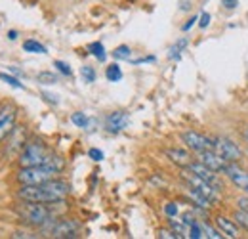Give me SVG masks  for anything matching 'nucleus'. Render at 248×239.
<instances>
[{
  "mask_svg": "<svg viewBox=\"0 0 248 239\" xmlns=\"http://www.w3.org/2000/svg\"><path fill=\"white\" fill-rule=\"evenodd\" d=\"M71 186L62 180H48L36 186H21L19 199L21 201H36V203H62L69 195Z\"/></svg>",
  "mask_w": 248,
  "mask_h": 239,
  "instance_id": "nucleus-1",
  "label": "nucleus"
},
{
  "mask_svg": "<svg viewBox=\"0 0 248 239\" xmlns=\"http://www.w3.org/2000/svg\"><path fill=\"white\" fill-rule=\"evenodd\" d=\"M17 210L32 226H46L52 218L50 209L44 207V203H36V201H25V205H21Z\"/></svg>",
  "mask_w": 248,
  "mask_h": 239,
  "instance_id": "nucleus-2",
  "label": "nucleus"
},
{
  "mask_svg": "<svg viewBox=\"0 0 248 239\" xmlns=\"http://www.w3.org/2000/svg\"><path fill=\"white\" fill-rule=\"evenodd\" d=\"M56 178V172L50 171L48 167L44 165H38V167H21L17 180L21 186H36V184H44L48 180Z\"/></svg>",
  "mask_w": 248,
  "mask_h": 239,
  "instance_id": "nucleus-3",
  "label": "nucleus"
},
{
  "mask_svg": "<svg viewBox=\"0 0 248 239\" xmlns=\"http://www.w3.org/2000/svg\"><path fill=\"white\" fill-rule=\"evenodd\" d=\"M46 157H48L46 146L40 140H34V142H29L19 153V165L21 167H38L44 163Z\"/></svg>",
  "mask_w": 248,
  "mask_h": 239,
  "instance_id": "nucleus-4",
  "label": "nucleus"
},
{
  "mask_svg": "<svg viewBox=\"0 0 248 239\" xmlns=\"http://www.w3.org/2000/svg\"><path fill=\"white\" fill-rule=\"evenodd\" d=\"M182 178L189 184V188H193V189H197L199 193H202V195H204L212 205L219 199V193H217L216 186H212L210 182H206V180H202L201 176H197V174H195V172H191L189 169L182 172Z\"/></svg>",
  "mask_w": 248,
  "mask_h": 239,
  "instance_id": "nucleus-5",
  "label": "nucleus"
},
{
  "mask_svg": "<svg viewBox=\"0 0 248 239\" xmlns=\"http://www.w3.org/2000/svg\"><path fill=\"white\" fill-rule=\"evenodd\" d=\"M214 150L227 161V163H237V161H241V157H243V151L241 148L235 144V142H231L229 138H216L214 140Z\"/></svg>",
  "mask_w": 248,
  "mask_h": 239,
  "instance_id": "nucleus-6",
  "label": "nucleus"
},
{
  "mask_svg": "<svg viewBox=\"0 0 248 239\" xmlns=\"http://www.w3.org/2000/svg\"><path fill=\"white\" fill-rule=\"evenodd\" d=\"M182 140H184V144H186L189 150L197 151V153L204 150H214V140H210L204 134L195 132V130H186L182 134Z\"/></svg>",
  "mask_w": 248,
  "mask_h": 239,
  "instance_id": "nucleus-7",
  "label": "nucleus"
},
{
  "mask_svg": "<svg viewBox=\"0 0 248 239\" xmlns=\"http://www.w3.org/2000/svg\"><path fill=\"white\" fill-rule=\"evenodd\" d=\"M199 155V161L204 165V167H208L210 171H214V172H221V171H225V167L229 165L216 150H204V151H199L197 153Z\"/></svg>",
  "mask_w": 248,
  "mask_h": 239,
  "instance_id": "nucleus-8",
  "label": "nucleus"
},
{
  "mask_svg": "<svg viewBox=\"0 0 248 239\" xmlns=\"http://www.w3.org/2000/svg\"><path fill=\"white\" fill-rule=\"evenodd\" d=\"M17 119V109L14 105H4L0 109V142L14 130Z\"/></svg>",
  "mask_w": 248,
  "mask_h": 239,
  "instance_id": "nucleus-9",
  "label": "nucleus"
},
{
  "mask_svg": "<svg viewBox=\"0 0 248 239\" xmlns=\"http://www.w3.org/2000/svg\"><path fill=\"white\" fill-rule=\"evenodd\" d=\"M78 230H80V224L77 220H62L50 226V234L54 238H77Z\"/></svg>",
  "mask_w": 248,
  "mask_h": 239,
  "instance_id": "nucleus-10",
  "label": "nucleus"
},
{
  "mask_svg": "<svg viewBox=\"0 0 248 239\" xmlns=\"http://www.w3.org/2000/svg\"><path fill=\"white\" fill-rule=\"evenodd\" d=\"M223 172L233 182V186H237L239 189H248V172L245 169H241L237 163H229Z\"/></svg>",
  "mask_w": 248,
  "mask_h": 239,
  "instance_id": "nucleus-11",
  "label": "nucleus"
},
{
  "mask_svg": "<svg viewBox=\"0 0 248 239\" xmlns=\"http://www.w3.org/2000/svg\"><path fill=\"white\" fill-rule=\"evenodd\" d=\"M191 172H195L197 176H201L202 180H206V182H210L212 186H216L217 189L221 188V182H219V178H217V174L214 172V171H210L208 167H204L201 161H197V163H191L189 167H187Z\"/></svg>",
  "mask_w": 248,
  "mask_h": 239,
  "instance_id": "nucleus-12",
  "label": "nucleus"
},
{
  "mask_svg": "<svg viewBox=\"0 0 248 239\" xmlns=\"http://www.w3.org/2000/svg\"><path fill=\"white\" fill-rule=\"evenodd\" d=\"M128 122H130L128 113H124V111H115V113H111V115L105 119V128H107L109 132H121V130H124V128L128 126Z\"/></svg>",
  "mask_w": 248,
  "mask_h": 239,
  "instance_id": "nucleus-13",
  "label": "nucleus"
},
{
  "mask_svg": "<svg viewBox=\"0 0 248 239\" xmlns=\"http://www.w3.org/2000/svg\"><path fill=\"white\" fill-rule=\"evenodd\" d=\"M216 228L221 232L223 238H229V239H235L239 238V228L233 220L225 218V216H216Z\"/></svg>",
  "mask_w": 248,
  "mask_h": 239,
  "instance_id": "nucleus-14",
  "label": "nucleus"
},
{
  "mask_svg": "<svg viewBox=\"0 0 248 239\" xmlns=\"http://www.w3.org/2000/svg\"><path fill=\"white\" fill-rule=\"evenodd\" d=\"M166 153V157L174 163V165H178V167H184L187 169L191 163H193V159H191V155L187 153L186 150H178V148H170V150L164 151Z\"/></svg>",
  "mask_w": 248,
  "mask_h": 239,
  "instance_id": "nucleus-15",
  "label": "nucleus"
},
{
  "mask_svg": "<svg viewBox=\"0 0 248 239\" xmlns=\"http://www.w3.org/2000/svg\"><path fill=\"white\" fill-rule=\"evenodd\" d=\"M44 167H48L50 171H54L56 174H60L63 169H65V161H63L60 155H52V153H48V157L44 159V163H42Z\"/></svg>",
  "mask_w": 248,
  "mask_h": 239,
  "instance_id": "nucleus-16",
  "label": "nucleus"
},
{
  "mask_svg": "<svg viewBox=\"0 0 248 239\" xmlns=\"http://www.w3.org/2000/svg\"><path fill=\"white\" fill-rule=\"evenodd\" d=\"M170 228H172L180 238H189V224H187L186 220L170 218Z\"/></svg>",
  "mask_w": 248,
  "mask_h": 239,
  "instance_id": "nucleus-17",
  "label": "nucleus"
},
{
  "mask_svg": "<svg viewBox=\"0 0 248 239\" xmlns=\"http://www.w3.org/2000/svg\"><path fill=\"white\" fill-rule=\"evenodd\" d=\"M23 50L29 52V54H46V46L40 44V42L34 40V38H29V40L23 42Z\"/></svg>",
  "mask_w": 248,
  "mask_h": 239,
  "instance_id": "nucleus-18",
  "label": "nucleus"
},
{
  "mask_svg": "<svg viewBox=\"0 0 248 239\" xmlns=\"http://www.w3.org/2000/svg\"><path fill=\"white\" fill-rule=\"evenodd\" d=\"M105 77H107L109 83H119V81L123 79V69H121V65H119V63L109 65L107 71H105Z\"/></svg>",
  "mask_w": 248,
  "mask_h": 239,
  "instance_id": "nucleus-19",
  "label": "nucleus"
},
{
  "mask_svg": "<svg viewBox=\"0 0 248 239\" xmlns=\"http://www.w3.org/2000/svg\"><path fill=\"white\" fill-rule=\"evenodd\" d=\"M71 122H73L75 126H78V128H88L90 119H88V115H86V113L77 111V113H73V115H71Z\"/></svg>",
  "mask_w": 248,
  "mask_h": 239,
  "instance_id": "nucleus-20",
  "label": "nucleus"
},
{
  "mask_svg": "<svg viewBox=\"0 0 248 239\" xmlns=\"http://www.w3.org/2000/svg\"><path fill=\"white\" fill-rule=\"evenodd\" d=\"M88 50H90V54H92L93 58H97V61L107 60V54H105V48H103L101 42H92V44L88 46Z\"/></svg>",
  "mask_w": 248,
  "mask_h": 239,
  "instance_id": "nucleus-21",
  "label": "nucleus"
},
{
  "mask_svg": "<svg viewBox=\"0 0 248 239\" xmlns=\"http://www.w3.org/2000/svg\"><path fill=\"white\" fill-rule=\"evenodd\" d=\"M113 58H115V60H130V58H132V48L126 46V44L117 46V48L113 50Z\"/></svg>",
  "mask_w": 248,
  "mask_h": 239,
  "instance_id": "nucleus-22",
  "label": "nucleus"
},
{
  "mask_svg": "<svg viewBox=\"0 0 248 239\" xmlns=\"http://www.w3.org/2000/svg\"><path fill=\"white\" fill-rule=\"evenodd\" d=\"M187 46V38H180L172 48H170V60H180V54L182 50Z\"/></svg>",
  "mask_w": 248,
  "mask_h": 239,
  "instance_id": "nucleus-23",
  "label": "nucleus"
},
{
  "mask_svg": "<svg viewBox=\"0 0 248 239\" xmlns=\"http://www.w3.org/2000/svg\"><path fill=\"white\" fill-rule=\"evenodd\" d=\"M80 77L84 79V83L92 85L93 81H95V69L90 67V65H82V67H80Z\"/></svg>",
  "mask_w": 248,
  "mask_h": 239,
  "instance_id": "nucleus-24",
  "label": "nucleus"
},
{
  "mask_svg": "<svg viewBox=\"0 0 248 239\" xmlns=\"http://www.w3.org/2000/svg\"><path fill=\"white\" fill-rule=\"evenodd\" d=\"M201 228H202V234H204V238H212V239L223 238V236H221V232H219L217 228H212V226H208V224H202V222H201Z\"/></svg>",
  "mask_w": 248,
  "mask_h": 239,
  "instance_id": "nucleus-25",
  "label": "nucleus"
},
{
  "mask_svg": "<svg viewBox=\"0 0 248 239\" xmlns=\"http://www.w3.org/2000/svg\"><path fill=\"white\" fill-rule=\"evenodd\" d=\"M38 83H42V85H56L58 83V77L54 75V73H48V71H44V73H38Z\"/></svg>",
  "mask_w": 248,
  "mask_h": 239,
  "instance_id": "nucleus-26",
  "label": "nucleus"
},
{
  "mask_svg": "<svg viewBox=\"0 0 248 239\" xmlns=\"http://www.w3.org/2000/svg\"><path fill=\"white\" fill-rule=\"evenodd\" d=\"M54 67L62 73V75H65V77H71L73 75V69H71V65L69 63H65V61H62V60H56L54 61Z\"/></svg>",
  "mask_w": 248,
  "mask_h": 239,
  "instance_id": "nucleus-27",
  "label": "nucleus"
},
{
  "mask_svg": "<svg viewBox=\"0 0 248 239\" xmlns=\"http://www.w3.org/2000/svg\"><path fill=\"white\" fill-rule=\"evenodd\" d=\"M0 81L8 83V85H10V86H14V88H21V90L25 88V86H23V85H21V83L16 79V77H12V75H6V73H0Z\"/></svg>",
  "mask_w": 248,
  "mask_h": 239,
  "instance_id": "nucleus-28",
  "label": "nucleus"
},
{
  "mask_svg": "<svg viewBox=\"0 0 248 239\" xmlns=\"http://www.w3.org/2000/svg\"><path fill=\"white\" fill-rule=\"evenodd\" d=\"M235 220L245 228L248 232V210H243V209H239L237 212H235Z\"/></svg>",
  "mask_w": 248,
  "mask_h": 239,
  "instance_id": "nucleus-29",
  "label": "nucleus"
},
{
  "mask_svg": "<svg viewBox=\"0 0 248 239\" xmlns=\"http://www.w3.org/2000/svg\"><path fill=\"white\" fill-rule=\"evenodd\" d=\"M158 238H162V239H180V236L170 228V230H160L158 232Z\"/></svg>",
  "mask_w": 248,
  "mask_h": 239,
  "instance_id": "nucleus-30",
  "label": "nucleus"
},
{
  "mask_svg": "<svg viewBox=\"0 0 248 239\" xmlns=\"http://www.w3.org/2000/svg\"><path fill=\"white\" fill-rule=\"evenodd\" d=\"M164 212L168 214V218H174V216H178V205H176V203H166V207H164Z\"/></svg>",
  "mask_w": 248,
  "mask_h": 239,
  "instance_id": "nucleus-31",
  "label": "nucleus"
},
{
  "mask_svg": "<svg viewBox=\"0 0 248 239\" xmlns=\"http://www.w3.org/2000/svg\"><path fill=\"white\" fill-rule=\"evenodd\" d=\"M208 25H210V14L204 12V14L199 17V27H201V29H206Z\"/></svg>",
  "mask_w": 248,
  "mask_h": 239,
  "instance_id": "nucleus-32",
  "label": "nucleus"
},
{
  "mask_svg": "<svg viewBox=\"0 0 248 239\" xmlns=\"http://www.w3.org/2000/svg\"><path fill=\"white\" fill-rule=\"evenodd\" d=\"M42 96H44V100H46V102H50V103H54V105H58V103H60V96H58V94L42 92Z\"/></svg>",
  "mask_w": 248,
  "mask_h": 239,
  "instance_id": "nucleus-33",
  "label": "nucleus"
},
{
  "mask_svg": "<svg viewBox=\"0 0 248 239\" xmlns=\"http://www.w3.org/2000/svg\"><path fill=\"white\" fill-rule=\"evenodd\" d=\"M88 155H90V159H93V161H103V151L101 150H95V148H92V150L88 151Z\"/></svg>",
  "mask_w": 248,
  "mask_h": 239,
  "instance_id": "nucleus-34",
  "label": "nucleus"
},
{
  "mask_svg": "<svg viewBox=\"0 0 248 239\" xmlns=\"http://www.w3.org/2000/svg\"><path fill=\"white\" fill-rule=\"evenodd\" d=\"M221 4L225 10H235L239 6V0H221Z\"/></svg>",
  "mask_w": 248,
  "mask_h": 239,
  "instance_id": "nucleus-35",
  "label": "nucleus"
},
{
  "mask_svg": "<svg viewBox=\"0 0 248 239\" xmlns=\"http://www.w3.org/2000/svg\"><path fill=\"white\" fill-rule=\"evenodd\" d=\"M14 238L16 239H32V238H38V236L29 234V232H16V234H14Z\"/></svg>",
  "mask_w": 248,
  "mask_h": 239,
  "instance_id": "nucleus-36",
  "label": "nucleus"
},
{
  "mask_svg": "<svg viewBox=\"0 0 248 239\" xmlns=\"http://www.w3.org/2000/svg\"><path fill=\"white\" fill-rule=\"evenodd\" d=\"M195 21H199V17H197V16H193V17H189V19H187V23H186V25H184V27H182V29H184V31H189V29H191V27H193V25H195Z\"/></svg>",
  "mask_w": 248,
  "mask_h": 239,
  "instance_id": "nucleus-37",
  "label": "nucleus"
},
{
  "mask_svg": "<svg viewBox=\"0 0 248 239\" xmlns=\"http://www.w3.org/2000/svg\"><path fill=\"white\" fill-rule=\"evenodd\" d=\"M237 205H239V209L248 210V197H241V199L237 201Z\"/></svg>",
  "mask_w": 248,
  "mask_h": 239,
  "instance_id": "nucleus-38",
  "label": "nucleus"
},
{
  "mask_svg": "<svg viewBox=\"0 0 248 239\" xmlns=\"http://www.w3.org/2000/svg\"><path fill=\"white\" fill-rule=\"evenodd\" d=\"M145 61H155V56H149V58H140V60H134V63H145Z\"/></svg>",
  "mask_w": 248,
  "mask_h": 239,
  "instance_id": "nucleus-39",
  "label": "nucleus"
},
{
  "mask_svg": "<svg viewBox=\"0 0 248 239\" xmlns=\"http://www.w3.org/2000/svg\"><path fill=\"white\" fill-rule=\"evenodd\" d=\"M8 38H10V40H16V38H17V31H10V33H8Z\"/></svg>",
  "mask_w": 248,
  "mask_h": 239,
  "instance_id": "nucleus-40",
  "label": "nucleus"
},
{
  "mask_svg": "<svg viewBox=\"0 0 248 239\" xmlns=\"http://www.w3.org/2000/svg\"><path fill=\"white\" fill-rule=\"evenodd\" d=\"M245 138H247V140H248V128H247V130H245Z\"/></svg>",
  "mask_w": 248,
  "mask_h": 239,
  "instance_id": "nucleus-41",
  "label": "nucleus"
},
{
  "mask_svg": "<svg viewBox=\"0 0 248 239\" xmlns=\"http://www.w3.org/2000/svg\"><path fill=\"white\" fill-rule=\"evenodd\" d=\"M247 191H248V189H247Z\"/></svg>",
  "mask_w": 248,
  "mask_h": 239,
  "instance_id": "nucleus-42",
  "label": "nucleus"
}]
</instances>
